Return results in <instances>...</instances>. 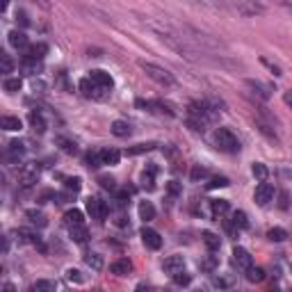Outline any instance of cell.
I'll return each instance as SVG.
<instances>
[{"label":"cell","instance_id":"obj_49","mask_svg":"<svg viewBox=\"0 0 292 292\" xmlns=\"http://www.w3.org/2000/svg\"><path fill=\"white\" fill-rule=\"evenodd\" d=\"M66 278L71 283H82V276H80V272H78V269H68L66 272Z\"/></svg>","mask_w":292,"mask_h":292},{"label":"cell","instance_id":"obj_36","mask_svg":"<svg viewBox=\"0 0 292 292\" xmlns=\"http://www.w3.org/2000/svg\"><path fill=\"white\" fill-rule=\"evenodd\" d=\"M246 278H249L251 283L265 281V269H260V267H249V269H246Z\"/></svg>","mask_w":292,"mask_h":292},{"label":"cell","instance_id":"obj_28","mask_svg":"<svg viewBox=\"0 0 292 292\" xmlns=\"http://www.w3.org/2000/svg\"><path fill=\"white\" fill-rule=\"evenodd\" d=\"M112 135H117V137H128V135H130V123H128V121H121V119H119V121H114V123H112Z\"/></svg>","mask_w":292,"mask_h":292},{"label":"cell","instance_id":"obj_12","mask_svg":"<svg viewBox=\"0 0 292 292\" xmlns=\"http://www.w3.org/2000/svg\"><path fill=\"white\" fill-rule=\"evenodd\" d=\"M141 242L153 251H158L160 246H162V237H160V233L153 231V228H141Z\"/></svg>","mask_w":292,"mask_h":292},{"label":"cell","instance_id":"obj_4","mask_svg":"<svg viewBox=\"0 0 292 292\" xmlns=\"http://www.w3.org/2000/svg\"><path fill=\"white\" fill-rule=\"evenodd\" d=\"M231 9L237 14V16H258V14H265V7L260 3H253V0H235L231 3Z\"/></svg>","mask_w":292,"mask_h":292},{"label":"cell","instance_id":"obj_44","mask_svg":"<svg viewBox=\"0 0 292 292\" xmlns=\"http://www.w3.org/2000/svg\"><path fill=\"white\" fill-rule=\"evenodd\" d=\"M98 182L103 190H117V180L112 176H98Z\"/></svg>","mask_w":292,"mask_h":292},{"label":"cell","instance_id":"obj_53","mask_svg":"<svg viewBox=\"0 0 292 292\" xmlns=\"http://www.w3.org/2000/svg\"><path fill=\"white\" fill-rule=\"evenodd\" d=\"M7 7H9V0H0V9H3V12H7Z\"/></svg>","mask_w":292,"mask_h":292},{"label":"cell","instance_id":"obj_47","mask_svg":"<svg viewBox=\"0 0 292 292\" xmlns=\"http://www.w3.org/2000/svg\"><path fill=\"white\" fill-rule=\"evenodd\" d=\"M27 219H30L32 224H39V226H46V217L41 212H36V210H30L27 212Z\"/></svg>","mask_w":292,"mask_h":292},{"label":"cell","instance_id":"obj_30","mask_svg":"<svg viewBox=\"0 0 292 292\" xmlns=\"http://www.w3.org/2000/svg\"><path fill=\"white\" fill-rule=\"evenodd\" d=\"M246 87H249V89H253V94L258 96V98H263V100H267V98H269V89H267V87H263L260 82L246 80Z\"/></svg>","mask_w":292,"mask_h":292},{"label":"cell","instance_id":"obj_35","mask_svg":"<svg viewBox=\"0 0 292 292\" xmlns=\"http://www.w3.org/2000/svg\"><path fill=\"white\" fill-rule=\"evenodd\" d=\"M233 283H235V278L226 276V274H217V276H212V285L214 287H231Z\"/></svg>","mask_w":292,"mask_h":292},{"label":"cell","instance_id":"obj_10","mask_svg":"<svg viewBox=\"0 0 292 292\" xmlns=\"http://www.w3.org/2000/svg\"><path fill=\"white\" fill-rule=\"evenodd\" d=\"M253 199H256V203H258V205H267L269 201H274V185H269V182L260 180V185L256 187Z\"/></svg>","mask_w":292,"mask_h":292},{"label":"cell","instance_id":"obj_40","mask_svg":"<svg viewBox=\"0 0 292 292\" xmlns=\"http://www.w3.org/2000/svg\"><path fill=\"white\" fill-rule=\"evenodd\" d=\"M3 87H5V91H9V94H16V91L21 89V80H18V78H7V80L3 82Z\"/></svg>","mask_w":292,"mask_h":292},{"label":"cell","instance_id":"obj_17","mask_svg":"<svg viewBox=\"0 0 292 292\" xmlns=\"http://www.w3.org/2000/svg\"><path fill=\"white\" fill-rule=\"evenodd\" d=\"M110 272L117 274V276H128V274L132 272V263L128 258H121V260H117V263L110 265Z\"/></svg>","mask_w":292,"mask_h":292},{"label":"cell","instance_id":"obj_34","mask_svg":"<svg viewBox=\"0 0 292 292\" xmlns=\"http://www.w3.org/2000/svg\"><path fill=\"white\" fill-rule=\"evenodd\" d=\"M158 144H153V141H149V144H137V146H130V149H126V155H139V153H149V151H153Z\"/></svg>","mask_w":292,"mask_h":292},{"label":"cell","instance_id":"obj_19","mask_svg":"<svg viewBox=\"0 0 292 292\" xmlns=\"http://www.w3.org/2000/svg\"><path fill=\"white\" fill-rule=\"evenodd\" d=\"M30 126L34 128L36 132H46V128H48V123H46V119H44V114H41V110H32L30 112Z\"/></svg>","mask_w":292,"mask_h":292},{"label":"cell","instance_id":"obj_9","mask_svg":"<svg viewBox=\"0 0 292 292\" xmlns=\"http://www.w3.org/2000/svg\"><path fill=\"white\" fill-rule=\"evenodd\" d=\"M233 265L237 269H242V272H246L249 267H253V258H251V253L244 246H235L233 249Z\"/></svg>","mask_w":292,"mask_h":292},{"label":"cell","instance_id":"obj_32","mask_svg":"<svg viewBox=\"0 0 292 292\" xmlns=\"http://www.w3.org/2000/svg\"><path fill=\"white\" fill-rule=\"evenodd\" d=\"M0 126L5 128V130H21V119L18 117H3L0 119Z\"/></svg>","mask_w":292,"mask_h":292},{"label":"cell","instance_id":"obj_52","mask_svg":"<svg viewBox=\"0 0 292 292\" xmlns=\"http://www.w3.org/2000/svg\"><path fill=\"white\" fill-rule=\"evenodd\" d=\"M276 5H281V7H287V9H292V0H274Z\"/></svg>","mask_w":292,"mask_h":292},{"label":"cell","instance_id":"obj_23","mask_svg":"<svg viewBox=\"0 0 292 292\" xmlns=\"http://www.w3.org/2000/svg\"><path fill=\"white\" fill-rule=\"evenodd\" d=\"M100 153H103V164H107V167L119 164V160H121V153L117 149H100Z\"/></svg>","mask_w":292,"mask_h":292},{"label":"cell","instance_id":"obj_42","mask_svg":"<svg viewBox=\"0 0 292 292\" xmlns=\"http://www.w3.org/2000/svg\"><path fill=\"white\" fill-rule=\"evenodd\" d=\"M0 64H3V73H12L14 71V59L7 53H0Z\"/></svg>","mask_w":292,"mask_h":292},{"label":"cell","instance_id":"obj_54","mask_svg":"<svg viewBox=\"0 0 292 292\" xmlns=\"http://www.w3.org/2000/svg\"><path fill=\"white\" fill-rule=\"evenodd\" d=\"M281 208H287V194H281Z\"/></svg>","mask_w":292,"mask_h":292},{"label":"cell","instance_id":"obj_16","mask_svg":"<svg viewBox=\"0 0 292 292\" xmlns=\"http://www.w3.org/2000/svg\"><path fill=\"white\" fill-rule=\"evenodd\" d=\"M228 201L226 199H214V201H210V214H212L214 219H222L224 214L228 212Z\"/></svg>","mask_w":292,"mask_h":292},{"label":"cell","instance_id":"obj_3","mask_svg":"<svg viewBox=\"0 0 292 292\" xmlns=\"http://www.w3.org/2000/svg\"><path fill=\"white\" fill-rule=\"evenodd\" d=\"M214 144L224 153H237L240 151V139L235 137V132L231 128H217L214 130Z\"/></svg>","mask_w":292,"mask_h":292},{"label":"cell","instance_id":"obj_18","mask_svg":"<svg viewBox=\"0 0 292 292\" xmlns=\"http://www.w3.org/2000/svg\"><path fill=\"white\" fill-rule=\"evenodd\" d=\"M249 226V219H246V212H242V210H237V212H233V219H231V224H228V231H244V228Z\"/></svg>","mask_w":292,"mask_h":292},{"label":"cell","instance_id":"obj_45","mask_svg":"<svg viewBox=\"0 0 292 292\" xmlns=\"http://www.w3.org/2000/svg\"><path fill=\"white\" fill-rule=\"evenodd\" d=\"M231 182H228V178H224V176H214L212 180L208 182V187L210 190H217V187H228Z\"/></svg>","mask_w":292,"mask_h":292},{"label":"cell","instance_id":"obj_48","mask_svg":"<svg viewBox=\"0 0 292 292\" xmlns=\"http://www.w3.org/2000/svg\"><path fill=\"white\" fill-rule=\"evenodd\" d=\"M208 176V169L205 167H194L192 169V180H201V178Z\"/></svg>","mask_w":292,"mask_h":292},{"label":"cell","instance_id":"obj_8","mask_svg":"<svg viewBox=\"0 0 292 292\" xmlns=\"http://www.w3.org/2000/svg\"><path fill=\"white\" fill-rule=\"evenodd\" d=\"M135 105H137V107H141V110H151V112L169 114V117H173V114H176V112L171 110V105L162 103V100H144V98H137Z\"/></svg>","mask_w":292,"mask_h":292},{"label":"cell","instance_id":"obj_33","mask_svg":"<svg viewBox=\"0 0 292 292\" xmlns=\"http://www.w3.org/2000/svg\"><path fill=\"white\" fill-rule=\"evenodd\" d=\"M55 287H57L55 281H36V283H32L30 290L32 292H55Z\"/></svg>","mask_w":292,"mask_h":292},{"label":"cell","instance_id":"obj_2","mask_svg":"<svg viewBox=\"0 0 292 292\" xmlns=\"http://www.w3.org/2000/svg\"><path fill=\"white\" fill-rule=\"evenodd\" d=\"M139 68L153 82H158V85H162V87H173V85H176V80H173L171 73H169L167 68L158 66V64H153V62H139Z\"/></svg>","mask_w":292,"mask_h":292},{"label":"cell","instance_id":"obj_39","mask_svg":"<svg viewBox=\"0 0 292 292\" xmlns=\"http://www.w3.org/2000/svg\"><path fill=\"white\" fill-rule=\"evenodd\" d=\"M251 173H253L258 180H267V176H269L267 167H265V164H260V162H256L253 167H251Z\"/></svg>","mask_w":292,"mask_h":292},{"label":"cell","instance_id":"obj_31","mask_svg":"<svg viewBox=\"0 0 292 292\" xmlns=\"http://www.w3.org/2000/svg\"><path fill=\"white\" fill-rule=\"evenodd\" d=\"M85 263L89 265L94 272H100V269H103V256H100V253H87Z\"/></svg>","mask_w":292,"mask_h":292},{"label":"cell","instance_id":"obj_50","mask_svg":"<svg viewBox=\"0 0 292 292\" xmlns=\"http://www.w3.org/2000/svg\"><path fill=\"white\" fill-rule=\"evenodd\" d=\"M169 194H171V196H178V194H180V185H178L176 180L169 182Z\"/></svg>","mask_w":292,"mask_h":292},{"label":"cell","instance_id":"obj_38","mask_svg":"<svg viewBox=\"0 0 292 292\" xmlns=\"http://www.w3.org/2000/svg\"><path fill=\"white\" fill-rule=\"evenodd\" d=\"M217 263H219V260H217V256H208V258H203V260H201V263H199V267L203 269V272H214V267H217Z\"/></svg>","mask_w":292,"mask_h":292},{"label":"cell","instance_id":"obj_11","mask_svg":"<svg viewBox=\"0 0 292 292\" xmlns=\"http://www.w3.org/2000/svg\"><path fill=\"white\" fill-rule=\"evenodd\" d=\"M89 80L94 82V85H98V87H103V89H107V91H112V87H114L112 76H110L107 71H103V68H94V71L89 73Z\"/></svg>","mask_w":292,"mask_h":292},{"label":"cell","instance_id":"obj_15","mask_svg":"<svg viewBox=\"0 0 292 292\" xmlns=\"http://www.w3.org/2000/svg\"><path fill=\"white\" fill-rule=\"evenodd\" d=\"M46 53H48V46L46 44H32L25 48V59H30V62H41V59L46 57Z\"/></svg>","mask_w":292,"mask_h":292},{"label":"cell","instance_id":"obj_46","mask_svg":"<svg viewBox=\"0 0 292 292\" xmlns=\"http://www.w3.org/2000/svg\"><path fill=\"white\" fill-rule=\"evenodd\" d=\"M190 281H192V276L185 272V269H182V272H178L176 276H173V283H176V285H190Z\"/></svg>","mask_w":292,"mask_h":292},{"label":"cell","instance_id":"obj_22","mask_svg":"<svg viewBox=\"0 0 292 292\" xmlns=\"http://www.w3.org/2000/svg\"><path fill=\"white\" fill-rule=\"evenodd\" d=\"M64 224H66L68 228L80 226V224H85V217H82L80 210H66V214H64Z\"/></svg>","mask_w":292,"mask_h":292},{"label":"cell","instance_id":"obj_41","mask_svg":"<svg viewBox=\"0 0 292 292\" xmlns=\"http://www.w3.org/2000/svg\"><path fill=\"white\" fill-rule=\"evenodd\" d=\"M267 237L272 242H283L287 237V233H285V228H272V231L267 233Z\"/></svg>","mask_w":292,"mask_h":292},{"label":"cell","instance_id":"obj_26","mask_svg":"<svg viewBox=\"0 0 292 292\" xmlns=\"http://www.w3.org/2000/svg\"><path fill=\"white\" fill-rule=\"evenodd\" d=\"M155 217V208L151 201H141L139 203V219H144V222H151V219Z\"/></svg>","mask_w":292,"mask_h":292},{"label":"cell","instance_id":"obj_43","mask_svg":"<svg viewBox=\"0 0 292 292\" xmlns=\"http://www.w3.org/2000/svg\"><path fill=\"white\" fill-rule=\"evenodd\" d=\"M64 185H66V190L68 192H80V187H82V182H80V178H64Z\"/></svg>","mask_w":292,"mask_h":292},{"label":"cell","instance_id":"obj_1","mask_svg":"<svg viewBox=\"0 0 292 292\" xmlns=\"http://www.w3.org/2000/svg\"><path fill=\"white\" fill-rule=\"evenodd\" d=\"M217 117H219V110L212 103H205V100H194L187 107V123L196 132H203Z\"/></svg>","mask_w":292,"mask_h":292},{"label":"cell","instance_id":"obj_24","mask_svg":"<svg viewBox=\"0 0 292 292\" xmlns=\"http://www.w3.org/2000/svg\"><path fill=\"white\" fill-rule=\"evenodd\" d=\"M85 164H87L89 169H98V167H103V153H100V149H98V151H91V153H87Z\"/></svg>","mask_w":292,"mask_h":292},{"label":"cell","instance_id":"obj_37","mask_svg":"<svg viewBox=\"0 0 292 292\" xmlns=\"http://www.w3.org/2000/svg\"><path fill=\"white\" fill-rule=\"evenodd\" d=\"M55 87H59L62 91H71V85H68L66 71H59V73H57V78H55Z\"/></svg>","mask_w":292,"mask_h":292},{"label":"cell","instance_id":"obj_51","mask_svg":"<svg viewBox=\"0 0 292 292\" xmlns=\"http://www.w3.org/2000/svg\"><path fill=\"white\" fill-rule=\"evenodd\" d=\"M283 100H285L287 107H292V89H287L285 94H283Z\"/></svg>","mask_w":292,"mask_h":292},{"label":"cell","instance_id":"obj_14","mask_svg":"<svg viewBox=\"0 0 292 292\" xmlns=\"http://www.w3.org/2000/svg\"><path fill=\"white\" fill-rule=\"evenodd\" d=\"M23 153H25V144L18 139H12L7 144V151H5V158L9 160V162H18V160L23 158Z\"/></svg>","mask_w":292,"mask_h":292},{"label":"cell","instance_id":"obj_13","mask_svg":"<svg viewBox=\"0 0 292 292\" xmlns=\"http://www.w3.org/2000/svg\"><path fill=\"white\" fill-rule=\"evenodd\" d=\"M162 267H164V272H167V274L176 276L178 272L185 269V258H182V256H169V258H164Z\"/></svg>","mask_w":292,"mask_h":292},{"label":"cell","instance_id":"obj_7","mask_svg":"<svg viewBox=\"0 0 292 292\" xmlns=\"http://www.w3.org/2000/svg\"><path fill=\"white\" fill-rule=\"evenodd\" d=\"M36 178H39V164L36 162H27L25 167H21V171H18V180H21L23 187H32L36 182Z\"/></svg>","mask_w":292,"mask_h":292},{"label":"cell","instance_id":"obj_55","mask_svg":"<svg viewBox=\"0 0 292 292\" xmlns=\"http://www.w3.org/2000/svg\"><path fill=\"white\" fill-rule=\"evenodd\" d=\"M34 3H39L44 9H48V7H50V3H48V0H34Z\"/></svg>","mask_w":292,"mask_h":292},{"label":"cell","instance_id":"obj_5","mask_svg":"<svg viewBox=\"0 0 292 292\" xmlns=\"http://www.w3.org/2000/svg\"><path fill=\"white\" fill-rule=\"evenodd\" d=\"M80 91L85 98H94V100H103L105 96L110 94L107 89H103V87L94 85V82L89 80V78H85V80H80Z\"/></svg>","mask_w":292,"mask_h":292},{"label":"cell","instance_id":"obj_25","mask_svg":"<svg viewBox=\"0 0 292 292\" xmlns=\"http://www.w3.org/2000/svg\"><path fill=\"white\" fill-rule=\"evenodd\" d=\"M55 141H57V146L64 151V153H68V155H76L78 153V144L73 139H68V137H57Z\"/></svg>","mask_w":292,"mask_h":292},{"label":"cell","instance_id":"obj_6","mask_svg":"<svg viewBox=\"0 0 292 292\" xmlns=\"http://www.w3.org/2000/svg\"><path fill=\"white\" fill-rule=\"evenodd\" d=\"M107 203H105L103 199H96V196H91L89 201H87V212L91 214V219H96V222H105V217H107Z\"/></svg>","mask_w":292,"mask_h":292},{"label":"cell","instance_id":"obj_20","mask_svg":"<svg viewBox=\"0 0 292 292\" xmlns=\"http://www.w3.org/2000/svg\"><path fill=\"white\" fill-rule=\"evenodd\" d=\"M68 233H71V240L76 242V244H85V242L89 240V233H87L85 224H80V226H71Z\"/></svg>","mask_w":292,"mask_h":292},{"label":"cell","instance_id":"obj_21","mask_svg":"<svg viewBox=\"0 0 292 292\" xmlns=\"http://www.w3.org/2000/svg\"><path fill=\"white\" fill-rule=\"evenodd\" d=\"M9 44H12L14 48H27V34L21 30H12L9 32Z\"/></svg>","mask_w":292,"mask_h":292},{"label":"cell","instance_id":"obj_29","mask_svg":"<svg viewBox=\"0 0 292 292\" xmlns=\"http://www.w3.org/2000/svg\"><path fill=\"white\" fill-rule=\"evenodd\" d=\"M203 242H205V246H208L210 251H219V246H222L219 235H214V233H210V231L203 233Z\"/></svg>","mask_w":292,"mask_h":292},{"label":"cell","instance_id":"obj_27","mask_svg":"<svg viewBox=\"0 0 292 292\" xmlns=\"http://www.w3.org/2000/svg\"><path fill=\"white\" fill-rule=\"evenodd\" d=\"M141 185H144L146 190H155V167H153V164L141 173Z\"/></svg>","mask_w":292,"mask_h":292}]
</instances>
